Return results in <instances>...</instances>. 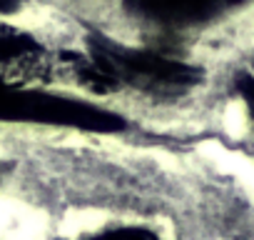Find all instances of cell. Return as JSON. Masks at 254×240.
<instances>
[{
  "mask_svg": "<svg viewBox=\"0 0 254 240\" xmlns=\"http://www.w3.org/2000/svg\"><path fill=\"white\" fill-rule=\"evenodd\" d=\"M92 60L112 80L115 88L132 85L152 95H182L194 88L202 73L192 65L167 60L152 53L130 50L105 38H92Z\"/></svg>",
  "mask_w": 254,
  "mask_h": 240,
  "instance_id": "obj_1",
  "label": "cell"
},
{
  "mask_svg": "<svg viewBox=\"0 0 254 240\" xmlns=\"http://www.w3.org/2000/svg\"><path fill=\"white\" fill-rule=\"evenodd\" d=\"M60 55L48 53L28 33L0 23V88L48 80L58 73Z\"/></svg>",
  "mask_w": 254,
  "mask_h": 240,
  "instance_id": "obj_2",
  "label": "cell"
},
{
  "mask_svg": "<svg viewBox=\"0 0 254 240\" xmlns=\"http://www.w3.org/2000/svg\"><path fill=\"white\" fill-rule=\"evenodd\" d=\"M239 0H130V5L155 20L162 23H194L212 18Z\"/></svg>",
  "mask_w": 254,
  "mask_h": 240,
  "instance_id": "obj_3",
  "label": "cell"
},
{
  "mask_svg": "<svg viewBox=\"0 0 254 240\" xmlns=\"http://www.w3.org/2000/svg\"><path fill=\"white\" fill-rule=\"evenodd\" d=\"M87 240H160V238L142 228H120V230H110V233H102Z\"/></svg>",
  "mask_w": 254,
  "mask_h": 240,
  "instance_id": "obj_4",
  "label": "cell"
},
{
  "mask_svg": "<svg viewBox=\"0 0 254 240\" xmlns=\"http://www.w3.org/2000/svg\"><path fill=\"white\" fill-rule=\"evenodd\" d=\"M237 88H239V93H242V98H244V103H247V108H249V113L254 118V78L242 75L239 83H237Z\"/></svg>",
  "mask_w": 254,
  "mask_h": 240,
  "instance_id": "obj_5",
  "label": "cell"
}]
</instances>
